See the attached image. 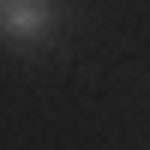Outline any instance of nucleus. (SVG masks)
Returning a JSON list of instances; mask_svg holds the SVG:
<instances>
[{
    "mask_svg": "<svg viewBox=\"0 0 150 150\" xmlns=\"http://www.w3.org/2000/svg\"><path fill=\"white\" fill-rule=\"evenodd\" d=\"M54 24H60L54 0H0V36H6V42H24V48L48 42Z\"/></svg>",
    "mask_w": 150,
    "mask_h": 150,
    "instance_id": "obj_1",
    "label": "nucleus"
}]
</instances>
